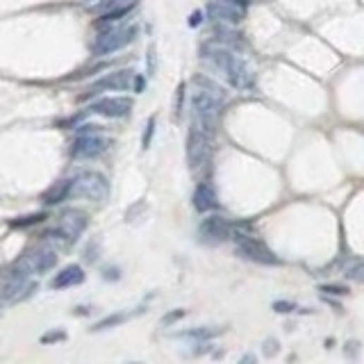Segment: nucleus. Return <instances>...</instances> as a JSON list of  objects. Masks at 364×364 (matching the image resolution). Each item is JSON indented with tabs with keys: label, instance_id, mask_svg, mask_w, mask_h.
<instances>
[{
	"label": "nucleus",
	"instance_id": "6e6552de",
	"mask_svg": "<svg viewBox=\"0 0 364 364\" xmlns=\"http://www.w3.org/2000/svg\"><path fill=\"white\" fill-rule=\"evenodd\" d=\"M135 80H137L135 71H130V68L114 71V73H107L105 78L96 80V83L87 89V96L103 94V91H128L135 85Z\"/></svg>",
	"mask_w": 364,
	"mask_h": 364
},
{
	"label": "nucleus",
	"instance_id": "9b49d317",
	"mask_svg": "<svg viewBox=\"0 0 364 364\" xmlns=\"http://www.w3.org/2000/svg\"><path fill=\"white\" fill-rule=\"evenodd\" d=\"M198 232H200V237L207 241V244H221V241L230 239L232 226L221 217H210V219L203 221V224H200Z\"/></svg>",
	"mask_w": 364,
	"mask_h": 364
},
{
	"label": "nucleus",
	"instance_id": "0eeeda50",
	"mask_svg": "<svg viewBox=\"0 0 364 364\" xmlns=\"http://www.w3.org/2000/svg\"><path fill=\"white\" fill-rule=\"evenodd\" d=\"M207 14H210V18H214L219 23L235 25V23L244 21L246 5L239 3V0H212L207 5Z\"/></svg>",
	"mask_w": 364,
	"mask_h": 364
},
{
	"label": "nucleus",
	"instance_id": "a211bd4d",
	"mask_svg": "<svg viewBox=\"0 0 364 364\" xmlns=\"http://www.w3.org/2000/svg\"><path fill=\"white\" fill-rule=\"evenodd\" d=\"M346 278L356 280V282H364V260L353 262V265L346 269Z\"/></svg>",
	"mask_w": 364,
	"mask_h": 364
},
{
	"label": "nucleus",
	"instance_id": "423d86ee",
	"mask_svg": "<svg viewBox=\"0 0 364 364\" xmlns=\"http://www.w3.org/2000/svg\"><path fill=\"white\" fill-rule=\"evenodd\" d=\"M210 137L212 133H207L205 128H200L198 123L191 126L189 135H187V162L191 169H200L205 164V159L210 155Z\"/></svg>",
	"mask_w": 364,
	"mask_h": 364
},
{
	"label": "nucleus",
	"instance_id": "b1692460",
	"mask_svg": "<svg viewBox=\"0 0 364 364\" xmlns=\"http://www.w3.org/2000/svg\"><path fill=\"white\" fill-rule=\"evenodd\" d=\"M321 291H326V294H332V296H346L348 294V289L346 287H337V285H323Z\"/></svg>",
	"mask_w": 364,
	"mask_h": 364
},
{
	"label": "nucleus",
	"instance_id": "dca6fc26",
	"mask_svg": "<svg viewBox=\"0 0 364 364\" xmlns=\"http://www.w3.org/2000/svg\"><path fill=\"white\" fill-rule=\"evenodd\" d=\"M66 196H71V182H59V185H55L50 191H46L44 200L48 205H55V203H62Z\"/></svg>",
	"mask_w": 364,
	"mask_h": 364
},
{
	"label": "nucleus",
	"instance_id": "6ab92c4d",
	"mask_svg": "<svg viewBox=\"0 0 364 364\" xmlns=\"http://www.w3.org/2000/svg\"><path fill=\"white\" fill-rule=\"evenodd\" d=\"M123 5H135V3L133 0H100L94 9H98V12H109V9H116V7H123Z\"/></svg>",
	"mask_w": 364,
	"mask_h": 364
},
{
	"label": "nucleus",
	"instance_id": "1a4fd4ad",
	"mask_svg": "<svg viewBox=\"0 0 364 364\" xmlns=\"http://www.w3.org/2000/svg\"><path fill=\"white\" fill-rule=\"evenodd\" d=\"M87 228V217L78 210H68L59 219V226L55 230V235H59V239H64V244H71L75 241Z\"/></svg>",
	"mask_w": 364,
	"mask_h": 364
},
{
	"label": "nucleus",
	"instance_id": "2eb2a0df",
	"mask_svg": "<svg viewBox=\"0 0 364 364\" xmlns=\"http://www.w3.org/2000/svg\"><path fill=\"white\" fill-rule=\"evenodd\" d=\"M28 257H30V262H32L35 273H44V271H50L55 267L57 253L53 248H48V246H42V248H37L35 253H30Z\"/></svg>",
	"mask_w": 364,
	"mask_h": 364
},
{
	"label": "nucleus",
	"instance_id": "4468645a",
	"mask_svg": "<svg viewBox=\"0 0 364 364\" xmlns=\"http://www.w3.org/2000/svg\"><path fill=\"white\" fill-rule=\"evenodd\" d=\"M80 282H85V271L78 265H71V267H66L57 273L55 280H53V287L55 289H68V287L80 285Z\"/></svg>",
	"mask_w": 364,
	"mask_h": 364
},
{
	"label": "nucleus",
	"instance_id": "20e7f679",
	"mask_svg": "<svg viewBox=\"0 0 364 364\" xmlns=\"http://www.w3.org/2000/svg\"><path fill=\"white\" fill-rule=\"evenodd\" d=\"M232 239H237V253L244 260L257 262V265H269V267L280 265L278 255L265 244V241H260L255 237H248V235H237Z\"/></svg>",
	"mask_w": 364,
	"mask_h": 364
},
{
	"label": "nucleus",
	"instance_id": "f03ea898",
	"mask_svg": "<svg viewBox=\"0 0 364 364\" xmlns=\"http://www.w3.org/2000/svg\"><path fill=\"white\" fill-rule=\"evenodd\" d=\"M191 107H194V123L200 128H205L207 133L214 135L217 121L224 112V98L212 94L207 89H196L194 96H191Z\"/></svg>",
	"mask_w": 364,
	"mask_h": 364
},
{
	"label": "nucleus",
	"instance_id": "f8f14e48",
	"mask_svg": "<svg viewBox=\"0 0 364 364\" xmlns=\"http://www.w3.org/2000/svg\"><path fill=\"white\" fill-rule=\"evenodd\" d=\"M107 148V141L98 135H80L75 139L73 148H71V155L75 159H87V157H96Z\"/></svg>",
	"mask_w": 364,
	"mask_h": 364
},
{
	"label": "nucleus",
	"instance_id": "aec40b11",
	"mask_svg": "<svg viewBox=\"0 0 364 364\" xmlns=\"http://www.w3.org/2000/svg\"><path fill=\"white\" fill-rule=\"evenodd\" d=\"M153 133H155V116H150L148 123H146L144 139H141V148H148V146H150V139H153Z\"/></svg>",
	"mask_w": 364,
	"mask_h": 364
},
{
	"label": "nucleus",
	"instance_id": "f257e3e1",
	"mask_svg": "<svg viewBox=\"0 0 364 364\" xmlns=\"http://www.w3.org/2000/svg\"><path fill=\"white\" fill-rule=\"evenodd\" d=\"M203 53H207L210 62L226 75V80L235 89H248L253 85L248 66L241 62L237 55H232L228 48H212V46H207Z\"/></svg>",
	"mask_w": 364,
	"mask_h": 364
},
{
	"label": "nucleus",
	"instance_id": "5701e85b",
	"mask_svg": "<svg viewBox=\"0 0 364 364\" xmlns=\"http://www.w3.org/2000/svg\"><path fill=\"white\" fill-rule=\"evenodd\" d=\"M126 317L123 315H116V317H107V319H103L98 323V326L94 328V330H105V328H109V326H116V323H121Z\"/></svg>",
	"mask_w": 364,
	"mask_h": 364
},
{
	"label": "nucleus",
	"instance_id": "7ed1b4c3",
	"mask_svg": "<svg viewBox=\"0 0 364 364\" xmlns=\"http://www.w3.org/2000/svg\"><path fill=\"white\" fill-rule=\"evenodd\" d=\"M71 196L85 200H105L109 196V182L98 171H85L75 180H71Z\"/></svg>",
	"mask_w": 364,
	"mask_h": 364
},
{
	"label": "nucleus",
	"instance_id": "412c9836",
	"mask_svg": "<svg viewBox=\"0 0 364 364\" xmlns=\"http://www.w3.org/2000/svg\"><path fill=\"white\" fill-rule=\"evenodd\" d=\"M219 330H189L185 332V337H191V339H207V337H214Z\"/></svg>",
	"mask_w": 364,
	"mask_h": 364
},
{
	"label": "nucleus",
	"instance_id": "9d476101",
	"mask_svg": "<svg viewBox=\"0 0 364 364\" xmlns=\"http://www.w3.org/2000/svg\"><path fill=\"white\" fill-rule=\"evenodd\" d=\"M130 109H133V98L128 96H107L91 105V112L107 119H123L130 114Z\"/></svg>",
	"mask_w": 364,
	"mask_h": 364
},
{
	"label": "nucleus",
	"instance_id": "f3484780",
	"mask_svg": "<svg viewBox=\"0 0 364 364\" xmlns=\"http://www.w3.org/2000/svg\"><path fill=\"white\" fill-rule=\"evenodd\" d=\"M130 9H133V5H123V7L109 9V12H103V16H100V23H114V21H119V18H123Z\"/></svg>",
	"mask_w": 364,
	"mask_h": 364
},
{
	"label": "nucleus",
	"instance_id": "39448f33",
	"mask_svg": "<svg viewBox=\"0 0 364 364\" xmlns=\"http://www.w3.org/2000/svg\"><path fill=\"white\" fill-rule=\"evenodd\" d=\"M135 35H137V28H112V30H105V32L96 39L94 55L119 53V50H123L126 46L133 44Z\"/></svg>",
	"mask_w": 364,
	"mask_h": 364
},
{
	"label": "nucleus",
	"instance_id": "a878e982",
	"mask_svg": "<svg viewBox=\"0 0 364 364\" xmlns=\"http://www.w3.org/2000/svg\"><path fill=\"white\" fill-rule=\"evenodd\" d=\"M239 3H244V5H248V3H250V0H239Z\"/></svg>",
	"mask_w": 364,
	"mask_h": 364
},
{
	"label": "nucleus",
	"instance_id": "4be33fe9",
	"mask_svg": "<svg viewBox=\"0 0 364 364\" xmlns=\"http://www.w3.org/2000/svg\"><path fill=\"white\" fill-rule=\"evenodd\" d=\"M273 310L276 312H280V315H289V312H294V310H298L294 303H285V301H276L273 303Z\"/></svg>",
	"mask_w": 364,
	"mask_h": 364
},
{
	"label": "nucleus",
	"instance_id": "ddd939ff",
	"mask_svg": "<svg viewBox=\"0 0 364 364\" xmlns=\"http://www.w3.org/2000/svg\"><path fill=\"white\" fill-rule=\"evenodd\" d=\"M191 203H194V207L200 212V214H205V212H212V210H217V191L212 189L210 185H198L194 189V196H191Z\"/></svg>",
	"mask_w": 364,
	"mask_h": 364
},
{
	"label": "nucleus",
	"instance_id": "393cba45",
	"mask_svg": "<svg viewBox=\"0 0 364 364\" xmlns=\"http://www.w3.org/2000/svg\"><path fill=\"white\" fill-rule=\"evenodd\" d=\"M200 23V12H194L189 18V25H198Z\"/></svg>",
	"mask_w": 364,
	"mask_h": 364
}]
</instances>
